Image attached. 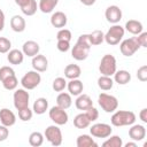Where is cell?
I'll return each mask as SVG.
<instances>
[{"label": "cell", "mask_w": 147, "mask_h": 147, "mask_svg": "<svg viewBox=\"0 0 147 147\" xmlns=\"http://www.w3.org/2000/svg\"><path fill=\"white\" fill-rule=\"evenodd\" d=\"M32 115H33V110H31L29 107L18 110V117H20V119L23 121V122L30 121V119L32 118Z\"/></svg>", "instance_id": "8d00e7d4"}, {"label": "cell", "mask_w": 147, "mask_h": 147, "mask_svg": "<svg viewBox=\"0 0 147 147\" xmlns=\"http://www.w3.org/2000/svg\"><path fill=\"white\" fill-rule=\"evenodd\" d=\"M110 122L114 126L132 125L136 122V114L130 110H117L113 114Z\"/></svg>", "instance_id": "7a4b0ae2"}, {"label": "cell", "mask_w": 147, "mask_h": 147, "mask_svg": "<svg viewBox=\"0 0 147 147\" xmlns=\"http://www.w3.org/2000/svg\"><path fill=\"white\" fill-rule=\"evenodd\" d=\"M57 3H59V0H40L38 8L44 14H48L53 11V9L57 6Z\"/></svg>", "instance_id": "f1b7e54d"}, {"label": "cell", "mask_w": 147, "mask_h": 147, "mask_svg": "<svg viewBox=\"0 0 147 147\" xmlns=\"http://www.w3.org/2000/svg\"><path fill=\"white\" fill-rule=\"evenodd\" d=\"M56 47L60 52H68L70 49V41L67 40H57Z\"/></svg>", "instance_id": "7bdbcfd3"}, {"label": "cell", "mask_w": 147, "mask_h": 147, "mask_svg": "<svg viewBox=\"0 0 147 147\" xmlns=\"http://www.w3.org/2000/svg\"><path fill=\"white\" fill-rule=\"evenodd\" d=\"M47 109H48V101H47L46 98H38V99L33 102L32 110H33V113H36L37 115H42L44 113H46Z\"/></svg>", "instance_id": "cb8c5ba5"}, {"label": "cell", "mask_w": 147, "mask_h": 147, "mask_svg": "<svg viewBox=\"0 0 147 147\" xmlns=\"http://www.w3.org/2000/svg\"><path fill=\"white\" fill-rule=\"evenodd\" d=\"M71 103H72V99L69 93L62 92L56 98V106H59L62 109H68L71 106Z\"/></svg>", "instance_id": "d4e9b609"}, {"label": "cell", "mask_w": 147, "mask_h": 147, "mask_svg": "<svg viewBox=\"0 0 147 147\" xmlns=\"http://www.w3.org/2000/svg\"><path fill=\"white\" fill-rule=\"evenodd\" d=\"M46 140L53 145V146H60L62 144V132L60 130V127L57 125H49L47 126V129L45 130V133H44Z\"/></svg>", "instance_id": "52a82bcc"}, {"label": "cell", "mask_w": 147, "mask_h": 147, "mask_svg": "<svg viewBox=\"0 0 147 147\" xmlns=\"http://www.w3.org/2000/svg\"><path fill=\"white\" fill-rule=\"evenodd\" d=\"M67 87H68L69 94L70 95H76V96L82 94V92L84 90V85L78 78L77 79H70V82L67 84Z\"/></svg>", "instance_id": "ffe728a7"}, {"label": "cell", "mask_w": 147, "mask_h": 147, "mask_svg": "<svg viewBox=\"0 0 147 147\" xmlns=\"http://www.w3.org/2000/svg\"><path fill=\"white\" fill-rule=\"evenodd\" d=\"M48 116L56 125H64L68 123V119H69V116L65 109H62L59 106L52 107L51 110L48 111Z\"/></svg>", "instance_id": "9c48e42d"}, {"label": "cell", "mask_w": 147, "mask_h": 147, "mask_svg": "<svg viewBox=\"0 0 147 147\" xmlns=\"http://www.w3.org/2000/svg\"><path fill=\"white\" fill-rule=\"evenodd\" d=\"M129 136L134 141H140L146 137V129L144 125L140 124H132V126L129 129Z\"/></svg>", "instance_id": "5bb4252c"}, {"label": "cell", "mask_w": 147, "mask_h": 147, "mask_svg": "<svg viewBox=\"0 0 147 147\" xmlns=\"http://www.w3.org/2000/svg\"><path fill=\"white\" fill-rule=\"evenodd\" d=\"M9 136V130L5 125H0V141H5Z\"/></svg>", "instance_id": "f6af8a7d"}, {"label": "cell", "mask_w": 147, "mask_h": 147, "mask_svg": "<svg viewBox=\"0 0 147 147\" xmlns=\"http://www.w3.org/2000/svg\"><path fill=\"white\" fill-rule=\"evenodd\" d=\"M88 41L91 46H98L101 45L105 41V33L101 30H94L93 32L88 33Z\"/></svg>", "instance_id": "484cf974"}, {"label": "cell", "mask_w": 147, "mask_h": 147, "mask_svg": "<svg viewBox=\"0 0 147 147\" xmlns=\"http://www.w3.org/2000/svg\"><path fill=\"white\" fill-rule=\"evenodd\" d=\"M10 47H11L10 40L5 37H0V53H2V54L8 53L10 51Z\"/></svg>", "instance_id": "f35d334b"}, {"label": "cell", "mask_w": 147, "mask_h": 147, "mask_svg": "<svg viewBox=\"0 0 147 147\" xmlns=\"http://www.w3.org/2000/svg\"><path fill=\"white\" fill-rule=\"evenodd\" d=\"M136 146H137L136 142H127V144H125V147H136Z\"/></svg>", "instance_id": "f907efd6"}, {"label": "cell", "mask_w": 147, "mask_h": 147, "mask_svg": "<svg viewBox=\"0 0 147 147\" xmlns=\"http://www.w3.org/2000/svg\"><path fill=\"white\" fill-rule=\"evenodd\" d=\"M138 44L140 47H147V32H141L138 34V37H136Z\"/></svg>", "instance_id": "ee69618b"}, {"label": "cell", "mask_w": 147, "mask_h": 147, "mask_svg": "<svg viewBox=\"0 0 147 147\" xmlns=\"http://www.w3.org/2000/svg\"><path fill=\"white\" fill-rule=\"evenodd\" d=\"M39 51H40L39 44L37 41H34V40H28L22 46L23 54L26 55V56H30V57H33L34 55L39 54Z\"/></svg>", "instance_id": "2e32d148"}, {"label": "cell", "mask_w": 147, "mask_h": 147, "mask_svg": "<svg viewBox=\"0 0 147 147\" xmlns=\"http://www.w3.org/2000/svg\"><path fill=\"white\" fill-rule=\"evenodd\" d=\"M111 132V126L106 123H96L90 127V133L95 138H108Z\"/></svg>", "instance_id": "8fae6325"}, {"label": "cell", "mask_w": 147, "mask_h": 147, "mask_svg": "<svg viewBox=\"0 0 147 147\" xmlns=\"http://www.w3.org/2000/svg\"><path fill=\"white\" fill-rule=\"evenodd\" d=\"M103 147H122L123 146V140L119 136H113L109 139H107L103 144Z\"/></svg>", "instance_id": "e575fe53"}, {"label": "cell", "mask_w": 147, "mask_h": 147, "mask_svg": "<svg viewBox=\"0 0 147 147\" xmlns=\"http://www.w3.org/2000/svg\"><path fill=\"white\" fill-rule=\"evenodd\" d=\"M76 145H77V147H92V146L96 147L98 146V144L88 134H80V136H78V138L76 140Z\"/></svg>", "instance_id": "83f0119b"}, {"label": "cell", "mask_w": 147, "mask_h": 147, "mask_svg": "<svg viewBox=\"0 0 147 147\" xmlns=\"http://www.w3.org/2000/svg\"><path fill=\"white\" fill-rule=\"evenodd\" d=\"M7 60L10 64H14V65H18L23 62L24 60V54L22 51L20 49H10L8 52V55H7Z\"/></svg>", "instance_id": "7402d4cb"}, {"label": "cell", "mask_w": 147, "mask_h": 147, "mask_svg": "<svg viewBox=\"0 0 147 147\" xmlns=\"http://www.w3.org/2000/svg\"><path fill=\"white\" fill-rule=\"evenodd\" d=\"M127 32L132 33V34H139L142 32L144 30V26H142V23L140 21H137V20H129L126 23H125V29Z\"/></svg>", "instance_id": "44dd1931"}, {"label": "cell", "mask_w": 147, "mask_h": 147, "mask_svg": "<svg viewBox=\"0 0 147 147\" xmlns=\"http://www.w3.org/2000/svg\"><path fill=\"white\" fill-rule=\"evenodd\" d=\"M41 82V76L38 71L36 70H31L28 71L21 79V85L23 86V88L25 90H33L36 88Z\"/></svg>", "instance_id": "8992f818"}, {"label": "cell", "mask_w": 147, "mask_h": 147, "mask_svg": "<svg viewBox=\"0 0 147 147\" xmlns=\"http://www.w3.org/2000/svg\"><path fill=\"white\" fill-rule=\"evenodd\" d=\"M82 75V69L77 64H68L64 68V77L68 79H77Z\"/></svg>", "instance_id": "603a6c76"}, {"label": "cell", "mask_w": 147, "mask_h": 147, "mask_svg": "<svg viewBox=\"0 0 147 147\" xmlns=\"http://www.w3.org/2000/svg\"><path fill=\"white\" fill-rule=\"evenodd\" d=\"M75 106L79 110H87L93 106V101L87 94H79L77 95V99L75 101Z\"/></svg>", "instance_id": "ac0fdd59"}, {"label": "cell", "mask_w": 147, "mask_h": 147, "mask_svg": "<svg viewBox=\"0 0 147 147\" xmlns=\"http://www.w3.org/2000/svg\"><path fill=\"white\" fill-rule=\"evenodd\" d=\"M113 85H114V80L111 79V77L109 76H103L101 75L99 78H98V86L103 90V91H109L113 88Z\"/></svg>", "instance_id": "4dcf8cb0"}, {"label": "cell", "mask_w": 147, "mask_h": 147, "mask_svg": "<svg viewBox=\"0 0 147 147\" xmlns=\"http://www.w3.org/2000/svg\"><path fill=\"white\" fill-rule=\"evenodd\" d=\"M1 83H2L3 87H5L6 90H8V91H13V90H15V88L17 87V85H18V80H17V78H16L15 75L7 77V78L3 79Z\"/></svg>", "instance_id": "836d02e7"}, {"label": "cell", "mask_w": 147, "mask_h": 147, "mask_svg": "<svg viewBox=\"0 0 147 147\" xmlns=\"http://www.w3.org/2000/svg\"><path fill=\"white\" fill-rule=\"evenodd\" d=\"M90 124H91V121L88 119V117L86 116L85 113H80V114L76 115L74 118V125L77 129H86L90 126Z\"/></svg>", "instance_id": "4316f807"}, {"label": "cell", "mask_w": 147, "mask_h": 147, "mask_svg": "<svg viewBox=\"0 0 147 147\" xmlns=\"http://www.w3.org/2000/svg\"><path fill=\"white\" fill-rule=\"evenodd\" d=\"M98 102L106 113H114L118 107V100L114 95L107 93H100L98 96Z\"/></svg>", "instance_id": "5b68a950"}, {"label": "cell", "mask_w": 147, "mask_h": 147, "mask_svg": "<svg viewBox=\"0 0 147 147\" xmlns=\"http://www.w3.org/2000/svg\"><path fill=\"white\" fill-rule=\"evenodd\" d=\"M85 114H86V116L88 117V119H90L91 122L96 121L98 117H99V111H98V109L94 108L93 106H92L91 108H88L87 110H85Z\"/></svg>", "instance_id": "60d3db41"}, {"label": "cell", "mask_w": 147, "mask_h": 147, "mask_svg": "<svg viewBox=\"0 0 147 147\" xmlns=\"http://www.w3.org/2000/svg\"><path fill=\"white\" fill-rule=\"evenodd\" d=\"M32 68L38 72H44L48 68V60L42 54H37L32 57Z\"/></svg>", "instance_id": "4fadbf2b"}, {"label": "cell", "mask_w": 147, "mask_h": 147, "mask_svg": "<svg viewBox=\"0 0 147 147\" xmlns=\"http://www.w3.org/2000/svg\"><path fill=\"white\" fill-rule=\"evenodd\" d=\"M3 28H5V14L0 9V31H2Z\"/></svg>", "instance_id": "7dc6e473"}, {"label": "cell", "mask_w": 147, "mask_h": 147, "mask_svg": "<svg viewBox=\"0 0 147 147\" xmlns=\"http://www.w3.org/2000/svg\"><path fill=\"white\" fill-rule=\"evenodd\" d=\"M13 75H15V71H14L13 68H10L8 65H5V67L0 68V82H2L3 79H6L7 77L13 76Z\"/></svg>", "instance_id": "74e56055"}, {"label": "cell", "mask_w": 147, "mask_h": 147, "mask_svg": "<svg viewBox=\"0 0 147 147\" xmlns=\"http://www.w3.org/2000/svg\"><path fill=\"white\" fill-rule=\"evenodd\" d=\"M67 22H68V18H67V15L63 11H55L51 16V24L54 28L63 29L67 25Z\"/></svg>", "instance_id": "e0dca14e"}, {"label": "cell", "mask_w": 147, "mask_h": 147, "mask_svg": "<svg viewBox=\"0 0 147 147\" xmlns=\"http://www.w3.org/2000/svg\"><path fill=\"white\" fill-rule=\"evenodd\" d=\"M37 9H38V6H37V1H36V0H30L25 6L21 7L22 13H23L24 15H26V16H32V15H34L36 11H37Z\"/></svg>", "instance_id": "1f68e13d"}, {"label": "cell", "mask_w": 147, "mask_h": 147, "mask_svg": "<svg viewBox=\"0 0 147 147\" xmlns=\"http://www.w3.org/2000/svg\"><path fill=\"white\" fill-rule=\"evenodd\" d=\"M0 122L2 125L7 126V127L13 126L16 122V116L8 108H2V109H0Z\"/></svg>", "instance_id": "9a60e30c"}, {"label": "cell", "mask_w": 147, "mask_h": 147, "mask_svg": "<svg viewBox=\"0 0 147 147\" xmlns=\"http://www.w3.org/2000/svg\"><path fill=\"white\" fill-rule=\"evenodd\" d=\"M52 87L55 92H62L65 87H67V80L63 77H57L53 80Z\"/></svg>", "instance_id": "d590c367"}, {"label": "cell", "mask_w": 147, "mask_h": 147, "mask_svg": "<svg viewBox=\"0 0 147 147\" xmlns=\"http://www.w3.org/2000/svg\"><path fill=\"white\" fill-rule=\"evenodd\" d=\"M114 80L119 85H125L131 80V75L126 70H116L114 74Z\"/></svg>", "instance_id": "f546056e"}, {"label": "cell", "mask_w": 147, "mask_h": 147, "mask_svg": "<svg viewBox=\"0 0 147 147\" xmlns=\"http://www.w3.org/2000/svg\"><path fill=\"white\" fill-rule=\"evenodd\" d=\"M91 49V44L88 41L87 34H80L75 46L71 49V56L77 61H84L87 59Z\"/></svg>", "instance_id": "6da1fadb"}, {"label": "cell", "mask_w": 147, "mask_h": 147, "mask_svg": "<svg viewBox=\"0 0 147 147\" xmlns=\"http://www.w3.org/2000/svg\"><path fill=\"white\" fill-rule=\"evenodd\" d=\"M137 77L140 82H146L147 80V65H141L137 70Z\"/></svg>", "instance_id": "b9f144b4"}, {"label": "cell", "mask_w": 147, "mask_h": 147, "mask_svg": "<svg viewBox=\"0 0 147 147\" xmlns=\"http://www.w3.org/2000/svg\"><path fill=\"white\" fill-rule=\"evenodd\" d=\"M13 99H14V107L17 110H21L23 108L29 107L30 95H29L28 90H25V88H18V90H16L14 92Z\"/></svg>", "instance_id": "ba28073f"}, {"label": "cell", "mask_w": 147, "mask_h": 147, "mask_svg": "<svg viewBox=\"0 0 147 147\" xmlns=\"http://www.w3.org/2000/svg\"><path fill=\"white\" fill-rule=\"evenodd\" d=\"M42 142H44V136L40 132L36 131L29 136V144L33 147H39L42 145Z\"/></svg>", "instance_id": "d6a6232c"}, {"label": "cell", "mask_w": 147, "mask_h": 147, "mask_svg": "<svg viewBox=\"0 0 147 147\" xmlns=\"http://www.w3.org/2000/svg\"><path fill=\"white\" fill-rule=\"evenodd\" d=\"M99 71L103 76L111 77L116 72V59L111 54H106L102 56L100 64H99Z\"/></svg>", "instance_id": "277c9868"}, {"label": "cell", "mask_w": 147, "mask_h": 147, "mask_svg": "<svg viewBox=\"0 0 147 147\" xmlns=\"http://www.w3.org/2000/svg\"><path fill=\"white\" fill-rule=\"evenodd\" d=\"M105 17L109 23L117 24L122 20V10L118 6L111 5V6L107 7V9L105 11Z\"/></svg>", "instance_id": "7c38bea8"}, {"label": "cell", "mask_w": 147, "mask_h": 147, "mask_svg": "<svg viewBox=\"0 0 147 147\" xmlns=\"http://www.w3.org/2000/svg\"><path fill=\"white\" fill-rule=\"evenodd\" d=\"M139 48H140V46H139L136 37L125 39L119 45V51L124 56H132Z\"/></svg>", "instance_id": "30bf717a"}, {"label": "cell", "mask_w": 147, "mask_h": 147, "mask_svg": "<svg viewBox=\"0 0 147 147\" xmlns=\"http://www.w3.org/2000/svg\"><path fill=\"white\" fill-rule=\"evenodd\" d=\"M71 31L68 29H60V31L56 34V39L57 40H67L70 41L71 40Z\"/></svg>", "instance_id": "ab89813d"}, {"label": "cell", "mask_w": 147, "mask_h": 147, "mask_svg": "<svg viewBox=\"0 0 147 147\" xmlns=\"http://www.w3.org/2000/svg\"><path fill=\"white\" fill-rule=\"evenodd\" d=\"M124 28L118 25V24H114L113 26H110V29L105 33V41L108 45L115 46L118 45L121 42V40L124 37Z\"/></svg>", "instance_id": "3957f363"}, {"label": "cell", "mask_w": 147, "mask_h": 147, "mask_svg": "<svg viewBox=\"0 0 147 147\" xmlns=\"http://www.w3.org/2000/svg\"><path fill=\"white\" fill-rule=\"evenodd\" d=\"M139 117L144 123H147V108H144L139 113Z\"/></svg>", "instance_id": "bcb514c9"}, {"label": "cell", "mask_w": 147, "mask_h": 147, "mask_svg": "<svg viewBox=\"0 0 147 147\" xmlns=\"http://www.w3.org/2000/svg\"><path fill=\"white\" fill-rule=\"evenodd\" d=\"M83 5H85V6H92V5H94L95 3V1L96 0H79Z\"/></svg>", "instance_id": "c3c4849f"}, {"label": "cell", "mask_w": 147, "mask_h": 147, "mask_svg": "<svg viewBox=\"0 0 147 147\" xmlns=\"http://www.w3.org/2000/svg\"><path fill=\"white\" fill-rule=\"evenodd\" d=\"M26 23L21 15H14L10 20V28L15 32H23L25 30Z\"/></svg>", "instance_id": "d6986e66"}, {"label": "cell", "mask_w": 147, "mask_h": 147, "mask_svg": "<svg viewBox=\"0 0 147 147\" xmlns=\"http://www.w3.org/2000/svg\"><path fill=\"white\" fill-rule=\"evenodd\" d=\"M29 1H30V0H15L16 5H17V6H20V8H21V7H23V6H25Z\"/></svg>", "instance_id": "681fc988"}]
</instances>
